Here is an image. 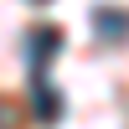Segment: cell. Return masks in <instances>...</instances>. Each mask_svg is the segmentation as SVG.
<instances>
[{
	"label": "cell",
	"instance_id": "cell-3",
	"mask_svg": "<svg viewBox=\"0 0 129 129\" xmlns=\"http://www.w3.org/2000/svg\"><path fill=\"white\" fill-rule=\"evenodd\" d=\"M93 26H98L109 41H119L124 31H129V16H119V10H93Z\"/></svg>",
	"mask_w": 129,
	"mask_h": 129
},
{
	"label": "cell",
	"instance_id": "cell-1",
	"mask_svg": "<svg viewBox=\"0 0 129 129\" xmlns=\"http://www.w3.org/2000/svg\"><path fill=\"white\" fill-rule=\"evenodd\" d=\"M57 47H62V31L57 26H36V31H31V78L47 72V62L57 57Z\"/></svg>",
	"mask_w": 129,
	"mask_h": 129
},
{
	"label": "cell",
	"instance_id": "cell-2",
	"mask_svg": "<svg viewBox=\"0 0 129 129\" xmlns=\"http://www.w3.org/2000/svg\"><path fill=\"white\" fill-rule=\"evenodd\" d=\"M31 98H36V114H41V119H57V114H62V98H57V93H52L41 78L31 83Z\"/></svg>",
	"mask_w": 129,
	"mask_h": 129
}]
</instances>
